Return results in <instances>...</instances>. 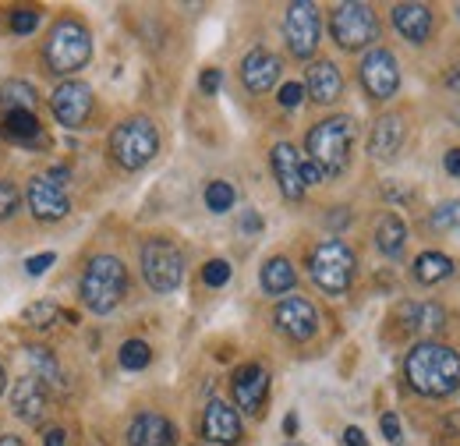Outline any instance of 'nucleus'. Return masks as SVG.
<instances>
[{
	"instance_id": "51",
	"label": "nucleus",
	"mask_w": 460,
	"mask_h": 446,
	"mask_svg": "<svg viewBox=\"0 0 460 446\" xmlns=\"http://www.w3.org/2000/svg\"><path fill=\"white\" fill-rule=\"evenodd\" d=\"M290 446H297V443H290Z\"/></svg>"
},
{
	"instance_id": "49",
	"label": "nucleus",
	"mask_w": 460,
	"mask_h": 446,
	"mask_svg": "<svg viewBox=\"0 0 460 446\" xmlns=\"http://www.w3.org/2000/svg\"><path fill=\"white\" fill-rule=\"evenodd\" d=\"M4 387H7V376H4V365H0V393H4Z\"/></svg>"
},
{
	"instance_id": "7",
	"label": "nucleus",
	"mask_w": 460,
	"mask_h": 446,
	"mask_svg": "<svg viewBox=\"0 0 460 446\" xmlns=\"http://www.w3.org/2000/svg\"><path fill=\"white\" fill-rule=\"evenodd\" d=\"M330 36L341 50H350V54L372 47L379 40V18L372 4H358V0L337 4L330 14Z\"/></svg>"
},
{
	"instance_id": "44",
	"label": "nucleus",
	"mask_w": 460,
	"mask_h": 446,
	"mask_svg": "<svg viewBox=\"0 0 460 446\" xmlns=\"http://www.w3.org/2000/svg\"><path fill=\"white\" fill-rule=\"evenodd\" d=\"M67 443V433L64 429H50L47 436H43V446H64Z\"/></svg>"
},
{
	"instance_id": "39",
	"label": "nucleus",
	"mask_w": 460,
	"mask_h": 446,
	"mask_svg": "<svg viewBox=\"0 0 460 446\" xmlns=\"http://www.w3.org/2000/svg\"><path fill=\"white\" fill-rule=\"evenodd\" d=\"M220 85H224V71H220V67H206L202 78H199V89H202L206 96H217Z\"/></svg>"
},
{
	"instance_id": "31",
	"label": "nucleus",
	"mask_w": 460,
	"mask_h": 446,
	"mask_svg": "<svg viewBox=\"0 0 460 446\" xmlns=\"http://www.w3.org/2000/svg\"><path fill=\"white\" fill-rule=\"evenodd\" d=\"M149 361H153V351H149L146 340H124V343H120V365H124L128 372H142Z\"/></svg>"
},
{
	"instance_id": "28",
	"label": "nucleus",
	"mask_w": 460,
	"mask_h": 446,
	"mask_svg": "<svg viewBox=\"0 0 460 446\" xmlns=\"http://www.w3.org/2000/svg\"><path fill=\"white\" fill-rule=\"evenodd\" d=\"M25 358L32 365V376L43 383V387H64V372H60L54 351L47 347H25Z\"/></svg>"
},
{
	"instance_id": "8",
	"label": "nucleus",
	"mask_w": 460,
	"mask_h": 446,
	"mask_svg": "<svg viewBox=\"0 0 460 446\" xmlns=\"http://www.w3.org/2000/svg\"><path fill=\"white\" fill-rule=\"evenodd\" d=\"M142 277L156 294H171L184 280V255L167 237H149L142 245Z\"/></svg>"
},
{
	"instance_id": "47",
	"label": "nucleus",
	"mask_w": 460,
	"mask_h": 446,
	"mask_svg": "<svg viewBox=\"0 0 460 446\" xmlns=\"http://www.w3.org/2000/svg\"><path fill=\"white\" fill-rule=\"evenodd\" d=\"M284 433H288V436L297 433V415H288V418H284Z\"/></svg>"
},
{
	"instance_id": "34",
	"label": "nucleus",
	"mask_w": 460,
	"mask_h": 446,
	"mask_svg": "<svg viewBox=\"0 0 460 446\" xmlns=\"http://www.w3.org/2000/svg\"><path fill=\"white\" fill-rule=\"evenodd\" d=\"M202 280H206V287H224L230 280V263L227 259H209L202 266Z\"/></svg>"
},
{
	"instance_id": "21",
	"label": "nucleus",
	"mask_w": 460,
	"mask_h": 446,
	"mask_svg": "<svg viewBox=\"0 0 460 446\" xmlns=\"http://www.w3.org/2000/svg\"><path fill=\"white\" fill-rule=\"evenodd\" d=\"M305 93L315 100V103H337L341 93H344V75L333 60H315L308 67V78H305Z\"/></svg>"
},
{
	"instance_id": "29",
	"label": "nucleus",
	"mask_w": 460,
	"mask_h": 446,
	"mask_svg": "<svg viewBox=\"0 0 460 446\" xmlns=\"http://www.w3.org/2000/svg\"><path fill=\"white\" fill-rule=\"evenodd\" d=\"M0 128H4V135L7 138H14V142H36L40 138V117L32 111H11L4 113V120H0Z\"/></svg>"
},
{
	"instance_id": "35",
	"label": "nucleus",
	"mask_w": 460,
	"mask_h": 446,
	"mask_svg": "<svg viewBox=\"0 0 460 446\" xmlns=\"http://www.w3.org/2000/svg\"><path fill=\"white\" fill-rule=\"evenodd\" d=\"M11 29H14L18 36H29V32L40 29V14H36L32 7H18V11L11 14Z\"/></svg>"
},
{
	"instance_id": "15",
	"label": "nucleus",
	"mask_w": 460,
	"mask_h": 446,
	"mask_svg": "<svg viewBox=\"0 0 460 446\" xmlns=\"http://www.w3.org/2000/svg\"><path fill=\"white\" fill-rule=\"evenodd\" d=\"M29 210H32L36 220H47V223L64 220L71 213V202H67L64 184L50 181L47 174L43 177H32L29 181Z\"/></svg>"
},
{
	"instance_id": "36",
	"label": "nucleus",
	"mask_w": 460,
	"mask_h": 446,
	"mask_svg": "<svg viewBox=\"0 0 460 446\" xmlns=\"http://www.w3.org/2000/svg\"><path fill=\"white\" fill-rule=\"evenodd\" d=\"M18 202H22L18 188H14L11 181H0V220L14 217V213H18Z\"/></svg>"
},
{
	"instance_id": "10",
	"label": "nucleus",
	"mask_w": 460,
	"mask_h": 446,
	"mask_svg": "<svg viewBox=\"0 0 460 446\" xmlns=\"http://www.w3.org/2000/svg\"><path fill=\"white\" fill-rule=\"evenodd\" d=\"M358 78H361V89L372 100H390L401 89V64H397V57L390 54V50L372 47L368 54L361 57Z\"/></svg>"
},
{
	"instance_id": "19",
	"label": "nucleus",
	"mask_w": 460,
	"mask_h": 446,
	"mask_svg": "<svg viewBox=\"0 0 460 446\" xmlns=\"http://www.w3.org/2000/svg\"><path fill=\"white\" fill-rule=\"evenodd\" d=\"M177 443V429L171 418L146 411L128 425V446H173Z\"/></svg>"
},
{
	"instance_id": "46",
	"label": "nucleus",
	"mask_w": 460,
	"mask_h": 446,
	"mask_svg": "<svg viewBox=\"0 0 460 446\" xmlns=\"http://www.w3.org/2000/svg\"><path fill=\"white\" fill-rule=\"evenodd\" d=\"M259 227H262V220H259L255 213H244V223H241V230H252V234H255Z\"/></svg>"
},
{
	"instance_id": "37",
	"label": "nucleus",
	"mask_w": 460,
	"mask_h": 446,
	"mask_svg": "<svg viewBox=\"0 0 460 446\" xmlns=\"http://www.w3.org/2000/svg\"><path fill=\"white\" fill-rule=\"evenodd\" d=\"M280 107L284 111H294V107H301V100H305V85L301 82H288V85H280Z\"/></svg>"
},
{
	"instance_id": "5",
	"label": "nucleus",
	"mask_w": 460,
	"mask_h": 446,
	"mask_svg": "<svg viewBox=\"0 0 460 446\" xmlns=\"http://www.w3.org/2000/svg\"><path fill=\"white\" fill-rule=\"evenodd\" d=\"M43 57H47V67L54 75H75V71H82L89 64V57H93V36H89V29L78 18H60L58 25L50 29V36H47Z\"/></svg>"
},
{
	"instance_id": "14",
	"label": "nucleus",
	"mask_w": 460,
	"mask_h": 446,
	"mask_svg": "<svg viewBox=\"0 0 460 446\" xmlns=\"http://www.w3.org/2000/svg\"><path fill=\"white\" fill-rule=\"evenodd\" d=\"M241 415L227 400H209L202 415V440L209 446H237L241 443Z\"/></svg>"
},
{
	"instance_id": "18",
	"label": "nucleus",
	"mask_w": 460,
	"mask_h": 446,
	"mask_svg": "<svg viewBox=\"0 0 460 446\" xmlns=\"http://www.w3.org/2000/svg\"><path fill=\"white\" fill-rule=\"evenodd\" d=\"M11 407H14V415H18L22 422L40 425V422H43V415H47V407H50L47 387H43L36 376L18 379V383H14V390H11Z\"/></svg>"
},
{
	"instance_id": "26",
	"label": "nucleus",
	"mask_w": 460,
	"mask_h": 446,
	"mask_svg": "<svg viewBox=\"0 0 460 446\" xmlns=\"http://www.w3.org/2000/svg\"><path fill=\"white\" fill-rule=\"evenodd\" d=\"M447 277H454V259L443 255V252H421L414 259V280L432 287V283H443Z\"/></svg>"
},
{
	"instance_id": "41",
	"label": "nucleus",
	"mask_w": 460,
	"mask_h": 446,
	"mask_svg": "<svg viewBox=\"0 0 460 446\" xmlns=\"http://www.w3.org/2000/svg\"><path fill=\"white\" fill-rule=\"evenodd\" d=\"M301 181H305V188H308V184H323L326 177H323V170L315 167L312 160H301Z\"/></svg>"
},
{
	"instance_id": "25",
	"label": "nucleus",
	"mask_w": 460,
	"mask_h": 446,
	"mask_svg": "<svg viewBox=\"0 0 460 446\" xmlns=\"http://www.w3.org/2000/svg\"><path fill=\"white\" fill-rule=\"evenodd\" d=\"M407 245V227L397 213H383L376 220V248L386 255V259H397Z\"/></svg>"
},
{
	"instance_id": "3",
	"label": "nucleus",
	"mask_w": 460,
	"mask_h": 446,
	"mask_svg": "<svg viewBox=\"0 0 460 446\" xmlns=\"http://www.w3.org/2000/svg\"><path fill=\"white\" fill-rule=\"evenodd\" d=\"M78 290H82V301H85L89 312H96V316L114 312L117 305L124 301V294H128V270H124V263L117 255L89 259Z\"/></svg>"
},
{
	"instance_id": "32",
	"label": "nucleus",
	"mask_w": 460,
	"mask_h": 446,
	"mask_svg": "<svg viewBox=\"0 0 460 446\" xmlns=\"http://www.w3.org/2000/svg\"><path fill=\"white\" fill-rule=\"evenodd\" d=\"M234 202H237V192L230 181H209V188H206V210L209 213H227V210H234Z\"/></svg>"
},
{
	"instance_id": "42",
	"label": "nucleus",
	"mask_w": 460,
	"mask_h": 446,
	"mask_svg": "<svg viewBox=\"0 0 460 446\" xmlns=\"http://www.w3.org/2000/svg\"><path fill=\"white\" fill-rule=\"evenodd\" d=\"M443 167H447L450 177H460V149H450V153L443 156Z\"/></svg>"
},
{
	"instance_id": "16",
	"label": "nucleus",
	"mask_w": 460,
	"mask_h": 446,
	"mask_svg": "<svg viewBox=\"0 0 460 446\" xmlns=\"http://www.w3.org/2000/svg\"><path fill=\"white\" fill-rule=\"evenodd\" d=\"M280 71H284L280 57L270 54L266 47H255L252 54H244V60H241V82H244L248 93H259V96L270 93L280 82Z\"/></svg>"
},
{
	"instance_id": "24",
	"label": "nucleus",
	"mask_w": 460,
	"mask_h": 446,
	"mask_svg": "<svg viewBox=\"0 0 460 446\" xmlns=\"http://www.w3.org/2000/svg\"><path fill=\"white\" fill-rule=\"evenodd\" d=\"M259 283H262V290H266V294L280 298V294H290V290H294L297 273H294L290 259H284V255H273V259H266V263H262Z\"/></svg>"
},
{
	"instance_id": "2",
	"label": "nucleus",
	"mask_w": 460,
	"mask_h": 446,
	"mask_svg": "<svg viewBox=\"0 0 460 446\" xmlns=\"http://www.w3.org/2000/svg\"><path fill=\"white\" fill-rule=\"evenodd\" d=\"M354 138H358V124L354 117H326L319 120L308 138H305V149H308V160L323 170V177H337L350 167V149H354Z\"/></svg>"
},
{
	"instance_id": "43",
	"label": "nucleus",
	"mask_w": 460,
	"mask_h": 446,
	"mask_svg": "<svg viewBox=\"0 0 460 446\" xmlns=\"http://www.w3.org/2000/svg\"><path fill=\"white\" fill-rule=\"evenodd\" d=\"M344 443L347 446H368V443H365V433H361L358 425H350V429H347V433H344Z\"/></svg>"
},
{
	"instance_id": "9",
	"label": "nucleus",
	"mask_w": 460,
	"mask_h": 446,
	"mask_svg": "<svg viewBox=\"0 0 460 446\" xmlns=\"http://www.w3.org/2000/svg\"><path fill=\"white\" fill-rule=\"evenodd\" d=\"M284 40H288V50L297 60H308V57L319 50V40H323V22H319V7L308 4V0H294L284 14Z\"/></svg>"
},
{
	"instance_id": "40",
	"label": "nucleus",
	"mask_w": 460,
	"mask_h": 446,
	"mask_svg": "<svg viewBox=\"0 0 460 446\" xmlns=\"http://www.w3.org/2000/svg\"><path fill=\"white\" fill-rule=\"evenodd\" d=\"M54 263H58V255H54V252H43V255H32V259L25 263V270H29V277H43Z\"/></svg>"
},
{
	"instance_id": "17",
	"label": "nucleus",
	"mask_w": 460,
	"mask_h": 446,
	"mask_svg": "<svg viewBox=\"0 0 460 446\" xmlns=\"http://www.w3.org/2000/svg\"><path fill=\"white\" fill-rule=\"evenodd\" d=\"M270 164H273V177L280 184V195L288 202H301L305 199V181H301V156L290 142H277L273 153H270Z\"/></svg>"
},
{
	"instance_id": "6",
	"label": "nucleus",
	"mask_w": 460,
	"mask_h": 446,
	"mask_svg": "<svg viewBox=\"0 0 460 446\" xmlns=\"http://www.w3.org/2000/svg\"><path fill=\"white\" fill-rule=\"evenodd\" d=\"M354 266H358V259H354V252L347 248L341 237L319 241V245L312 248V255H308V273L315 280V287L326 290V294H333V298L350 290Z\"/></svg>"
},
{
	"instance_id": "33",
	"label": "nucleus",
	"mask_w": 460,
	"mask_h": 446,
	"mask_svg": "<svg viewBox=\"0 0 460 446\" xmlns=\"http://www.w3.org/2000/svg\"><path fill=\"white\" fill-rule=\"evenodd\" d=\"M432 227L439 234H457L460 237V199H450V202L436 206L432 210Z\"/></svg>"
},
{
	"instance_id": "30",
	"label": "nucleus",
	"mask_w": 460,
	"mask_h": 446,
	"mask_svg": "<svg viewBox=\"0 0 460 446\" xmlns=\"http://www.w3.org/2000/svg\"><path fill=\"white\" fill-rule=\"evenodd\" d=\"M22 319H25L32 330H50V326H54V323H60V319H71V323H75V316L60 312L54 301H32V305L22 312Z\"/></svg>"
},
{
	"instance_id": "38",
	"label": "nucleus",
	"mask_w": 460,
	"mask_h": 446,
	"mask_svg": "<svg viewBox=\"0 0 460 446\" xmlns=\"http://www.w3.org/2000/svg\"><path fill=\"white\" fill-rule=\"evenodd\" d=\"M379 429H383V436H386V443H394V446H401V443H403L401 418H397L394 411H386V415L379 418Z\"/></svg>"
},
{
	"instance_id": "20",
	"label": "nucleus",
	"mask_w": 460,
	"mask_h": 446,
	"mask_svg": "<svg viewBox=\"0 0 460 446\" xmlns=\"http://www.w3.org/2000/svg\"><path fill=\"white\" fill-rule=\"evenodd\" d=\"M432 25H436V18H432L429 4H397L394 7V29L401 32L407 43H414V47L429 43Z\"/></svg>"
},
{
	"instance_id": "22",
	"label": "nucleus",
	"mask_w": 460,
	"mask_h": 446,
	"mask_svg": "<svg viewBox=\"0 0 460 446\" xmlns=\"http://www.w3.org/2000/svg\"><path fill=\"white\" fill-rule=\"evenodd\" d=\"M403 146V120L397 113H386L372 124V135H368V153L376 160H394Z\"/></svg>"
},
{
	"instance_id": "13",
	"label": "nucleus",
	"mask_w": 460,
	"mask_h": 446,
	"mask_svg": "<svg viewBox=\"0 0 460 446\" xmlns=\"http://www.w3.org/2000/svg\"><path fill=\"white\" fill-rule=\"evenodd\" d=\"M234 404L244 411V415H259L266 407V397H270V372L266 365L259 361H248L234 372Z\"/></svg>"
},
{
	"instance_id": "23",
	"label": "nucleus",
	"mask_w": 460,
	"mask_h": 446,
	"mask_svg": "<svg viewBox=\"0 0 460 446\" xmlns=\"http://www.w3.org/2000/svg\"><path fill=\"white\" fill-rule=\"evenodd\" d=\"M401 319H403V326H407V330H414V334H421V336H432L447 326V308H443V305H436V301L403 305Z\"/></svg>"
},
{
	"instance_id": "1",
	"label": "nucleus",
	"mask_w": 460,
	"mask_h": 446,
	"mask_svg": "<svg viewBox=\"0 0 460 446\" xmlns=\"http://www.w3.org/2000/svg\"><path fill=\"white\" fill-rule=\"evenodd\" d=\"M403 376L414 393L443 400L460 390V354L450 343L418 340L403 358Z\"/></svg>"
},
{
	"instance_id": "48",
	"label": "nucleus",
	"mask_w": 460,
	"mask_h": 446,
	"mask_svg": "<svg viewBox=\"0 0 460 446\" xmlns=\"http://www.w3.org/2000/svg\"><path fill=\"white\" fill-rule=\"evenodd\" d=\"M0 446H25L18 436H0Z\"/></svg>"
},
{
	"instance_id": "27",
	"label": "nucleus",
	"mask_w": 460,
	"mask_h": 446,
	"mask_svg": "<svg viewBox=\"0 0 460 446\" xmlns=\"http://www.w3.org/2000/svg\"><path fill=\"white\" fill-rule=\"evenodd\" d=\"M36 103H40V93H36L32 82H25V78H11V82L0 85V111L4 113L32 111Z\"/></svg>"
},
{
	"instance_id": "12",
	"label": "nucleus",
	"mask_w": 460,
	"mask_h": 446,
	"mask_svg": "<svg viewBox=\"0 0 460 446\" xmlns=\"http://www.w3.org/2000/svg\"><path fill=\"white\" fill-rule=\"evenodd\" d=\"M273 326L280 330V334L288 336V340H312V336L319 334V312H315V305L308 301V298H284L280 305H277V312H273Z\"/></svg>"
},
{
	"instance_id": "4",
	"label": "nucleus",
	"mask_w": 460,
	"mask_h": 446,
	"mask_svg": "<svg viewBox=\"0 0 460 446\" xmlns=\"http://www.w3.org/2000/svg\"><path fill=\"white\" fill-rule=\"evenodd\" d=\"M160 153V131L149 117H128L111 131V156L117 167L142 170Z\"/></svg>"
},
{
	"instance_id": "45",
	"label": "nucleus",
	"mask_w": 460,
	"mask_h": 446,
	"mask_svg": "<svg viewBox=\"0 0 460 446\" xmlns=\"http://www.w3.org/2000/svg\"><path fill=\"white\" fill-rule=\"evenodd\" d=\"M447 85H450L454 93H460V64H457V67H450V71H447Z\"/></svg>"
},
{
	"instance_id": "11",
	"label": "nucleus",
	"mask_w": 460,
	"mask_h": 446,
	"mask_svg": "<svg viewBox=\"0 0 460 446\" xmlns=\"http://www.w3.org/2000/svg\"><path fill=\"white\" fill-rule=\"evenodd\" d=\"M93 89L85 82H60L50 96V111L58 117L64 128H82L89 117H93Z\"/></svg>"
},
{
	"instance_id": "50",
	"label": "nucleus",
	"mask_w": 460,
	"mask_h": 446,
	"mask_svg": "<svg viewBox=\"0 0 460 446\" xmlns=\"http://www.w3.org/2000/svg\"><path fill=\"white\" fill-rule=\"evenodd\" d=\"M457 14H460V7H457Z\"/></svg>"
}]
</instances>
